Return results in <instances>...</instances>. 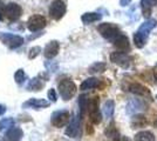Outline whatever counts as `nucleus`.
Listing matches in <instances>:
<instances>
[{
    "label": "nucleus",
    "instance_id": "1",
    "mask_svg": "<svg viewBox=\"0 0 157 141\" xmlns=\"http://www.w3.org/2000/svg\"><path fill=\"white\" fill-rule=\"evenodd\" d=\"M156 25L157 21L155 19H148L140 26L138 31L134 34V42H135L137 48H143L147 40H148L149 33L156 27Z\"/></svg>",
    "mask_w": 157,
    "mask_h": 141
},
{
    "label": "nucleus",
    "instance_id": "2",
    "mask_svg": "<svg viewBox=\"0 0 157 141\" xmlns=\"http://www.w3.org/2000/svg\"><path fill=\"white\" fill-rule=\"evenodd\" d=\"M98 31L105 39L111 41V42L121 34L120 27H118L117 25H115V24H113V22H103V24H100L98 26Z\"/></svg>",
    "mask_w": 157,
    "mask_h": 141
},
{
    "label": "nucleus",
    "instance_id": "3",
    "mask_svg": "<svg viewBox=\"0 0 157 141\" xmlns=\"http://www.w3.org/2000/svg\"><path fill=\"white\" fill-rule=\"evenodd\" d=\"M58 88H59L60 96L65 101L71 100L73 96L75 95L76 89H78L76 85L74 84V81L71 80V79H62L59 82Z\"/></svg>",
    "mask_w": 157,
    "mask_h": 141
},
{
    "label": "nucleus",
    "instance_id": "4",
    "mask_svg": "<svg viewBox=\"0 0 157 141\" xmlns=\"http://www.w3.org/2000/svg\"><path fill=\"white\" fill-rule=\"evenodd\" d=\"M88 114H89V119L92 121L94 125H98L101 123L102 121V115L100 112V108H98V98L94 96L93 99L89 100L88 102Z\"/></svg>",
    "mask_w": 157,
    "mask_h": 141
},
{
    "label": "nucleus",
    "instance_id": "5",
    "mask_svg": "<svg viewBox=\"0 0 157 141\" xmlns=\"http://www.w3.org/2000/svg\"><path fill=\"white\" fill-rule=\"evenodd\" d=\"M0 41L4 45H6L8 48L14 49V48H18L24 44V38L12 33H0Z\"/></svg>",
    "mask_w": 157,
    "mask_h": 141
},
{
    "label": "nucleus",
    "instance_id": "6",
    "mask_svg": "<svg viewBox=\"0 0 157 141\" xmlns=\"http://www.w3.org/2000/svg\"><path fill=\"white\" fill-rule=\"evenodd\" d=\"M67 7L66 4L62 0H55L53 1L52 5L49 6V17L52 18L53 20H60L63 18V15L66 14Z\"/></svg>",
    "mask_w": 157,
    "mask_h": 141
},
{
    "label": "nucleus",
    "instance_id": "7",
    "mask_svg": "<svg viewBox=\"0 0 157 141\" xmlns=\"http://www.w3.org/2000/svg\"><path fill=\"white\" fill-rule=\"evenodd\" d=\"M22 14V8L15 4V2H10L4 7V17L10 21H17Z\"/></svg>",
    "mask_w": 157,
    "mask_h": 141
},
{
    "label": "nucleus",
    "instance_id": "8",
    "mask_svg": "<svg viewBox=\"0 0 157 141\" xmlns=\"http://www.w3.org/2000/svg\"><path fill=\"white\" fill-rule=\"evenodd\" d=\"M110 60L113 64H115L122 68H128L131 64V58L123 51L113 52L110 54Z\"/></svg>",
    "mask_w": 157,
    "mask_h": 141
},
{
    "label": "nucleus",
    "instance_id": "9",
    "mask_svg": "<svg viewBox=\"0 0 157 141\" xmlns=\"http://www.w3.org/2000/svg\"><path fill=\"white\" fill-rule=\"evenodd\" d=\"M46 25V18L44 15H40V14H34L27 21V27L31 32H38L40 29L45 28Z\"/></svg>",
    "mask_w": 157,
    "mask_h": 141
},
{
    "label": "nucleus",
    "instance_id": "10",
    "mask_svg": "<svg viewBox=\"0 0 157 141\" xmlns=\"http://www.w3.org/2000/svg\"><path fill=\"white\" fill-rule=\"evenodd\" d=\"M69 119H71V114L68 111H59L52 115L51 122L54 127L61 128L69 122Z\"/></svg>",
    "mask_w": 157,
    "mask_h": 141
},
{
    "label": "nucleus",
    "instance_id": "11",
    "mask_svg": "<svg viewBox=\"0 0 157 141\" xmlns=\"http://www.w3.org/2000/svg\"><path fill=\"white\" fill-rule=\"evenodd\" d=\"M51 105V101H47L45 99H38V98H32L26 102L22 104L24 108H33V109H42Z\"/></svg>",
    "mask_w": 157,
    "mask_h": 141
},
{
    "label": "nucleus",
    "instance_id": "12",
    "mask_svg": "<svg viewBox=\"0 0 157 141\" xmlns=\"http://www.w3.org/2000/svg\"><path fill=\"white\" fill-rule=\"evenodd\" d=\"M59 49H60L59 42L56 40H52L46 45L45 49H44V54H45V57H46L47 59H53V58H55L58 55Z\"/></svg>",
    "mask_w": 157,
    "mask_h": 141
},
{
    "label": "nucleus",
    "instance_id": "13",
    "mask_svg": "<svg viewBox=\"0 0 157 141\" xmlns=\"http://www.w3.org/2000/svg\"><path fill=\"white\" fill-rule=\"evenodd\" d=\"M145 108L144 102L141 99H131L127 105V113L128 114H136Z\"/></svg>",
    "mask_w": 157,
    "mask_h": 141
},
{
    "label": "nucleus",
    "instance_id": "14",
    "mask_svg": "<svg viewBox=\"0 0 157 141\" xmlns=\"http://www.w3.org/2000/svg\"><path fill=\"white\" fill-rule=\"evenodd\" d=\"M78 133H80V119L78 116H74L69 121V125L66 129V135H68L69 138H76Z\"/></svg>",
    "mask_w": 157,
    "mask_h": 141
},
{
    "label": "nucleus",
    "instance_id": "15",
    "mask_svg": "<svg viewBox=\"0 0 157 141\" xmlns=\"http://www.w3.org/2000/svg\"><path fill=\"white\" fill-rule=\"evenodd\" d=\"M24 136V132L22 129H20L18 127H12L8 129L5 136H4V140L5 141H20Z\"/></svg>",
    "mask_w": 157,
    "mask_h": 141
},
{
    "label": "nucleus",
    "instance_id": "16",
    "mask_svg": "<svg viewBox=\"0 0 157 141\" xmlns=\"http://www.w3.org/2000/svg\"><path fill=\"white\" fill-rule=\"evenodd\" d=\"M113 44H114V46L116 47L117 49L120 51H128L129 48H130V44H129V39H128V37L124 35V34H120L117 38L115 39V40L113 41Z\"/></svg>",
    "mask_w": 157,
    "mask_h": 141
},
{
    "label": "nucleus",
    "instance_id": "17",
    "mask_svg": "<svg viewBox=\"0 0 157 141\" xmlns=\"http://www.w3.org/2000/svg\"><path fill=\"white\" fill-rule=\"evenodd\" d=\"M45 81L46 80H42V75L40 74V76H35L32 80H29L28 85H27V89L33 91V92H38L45 87Z\"/></svg>",
    "mask_w": 157,
    "mask_h": 141
},
{
    "label": "nucleus",
    "instance_id": "18",
    "mask_svg": "<svg viewBox=\"0 0 157 141\" xmlns=\"http://www.w3.org/2000/svg\"><path fill=\"white\" fill-rule=\"evenodd\" d=\"M129 91L131 93L136 94V95H140V96H149L150 95V91L148 88L141 85V84H137V82H134L129 86Z\"/></svg>",
    "mask_w": 157,
    "mask_h": 141
},
{
    "label": "nucleus",
    "instance_id": "19",
    "mask_svg": "<svg viewBox=\"0 0 157 141\" xmlns=\"http://www.w3.org/2000/svg\"><path fill=\"white\" fill-rule=\"evenodd\" d=\"M100 85H101V81L98 80V79H96V78H88V79H86V80L81 84L80 89H81V91L94 89V88L100 87Z\"/></svg>",
    "mask_w": 157,
    "mask_h": 141
},
{
    "label": "nucleus",
    "instance_id": "20",
    "mask_svg": "<svg viewBox=\"0 0 157 141\" xmlns=\"http://www.w3.org/2000/svg\"><path fill=\"white\" fill-rule=\"evenodd\" d=\"M102 15L100 13H95V12H90V13H85L82 17H81V20L85 25H89L92 22H95V21L101 20Z\"/></svg>",
    "mask_w": 157,
    "mask_h": 141
},
{
    "label": "nucleus",
    "instance_id": "21",
    "mask_svg": "<svg viewBox=\"0 0 157 141\" xmlns=\"http://www.w3.org/2000/svg\"><path fill=\"white\" fill-rule=\"evenodd\" d=\"M105 135H107V138L110 139V140L118 141V139H120V133H118V131L116 129V127H115V123H114V122H111L110 125L107 127V129L105 131Z\"/></svg>",
    "mask_w": 157,
    "mask_h": 141
},
{
    "label": "nucleus",
    "instance_id": "22",
    "mask_svg": "<svg viewBox=\"0 0 157 141\" xmlns=\"http://www.w3.org/2000/svg\"><path fill=\"white\" fill-rule=\"evenodd\" d=\"M135 141H155V135L150 131H141L135 135Z\"/></svg>",
    "mask_w": 157,
    "mask_h": 141
},
{
    "label": "nucleus",
    "instance_id": "23",
    "mask_svg": "<svg viewBox=\"0 0 157 141\" xmlns=\"http://www.w3.org/2000/svg\"><path fill=\"white\" fill-rule=\"evenodd\" d=\"M152 0H141V8H142V14L144 18H149L152 11Z\"/></svg>",
    "mask_w": 157,
    "mask_h": 141
},
{
    "label": "nucleus",
    "instance_id": "24",
    "mask_svg": "<svg viewBox=\"0 0 157 141\" xmlns=\"http://www.w3.org/2000/svg\"><path fill=\"white\" fill-rule=\"evenodd\" d=\"M88 96L87 95H80V98H78V107H80V118L82 119V116L85 115L86 111L88 109Z\"/></svg>",
    "mask_w": 157,
    "mask_h": 141
},
{
    "label": "nucleus",
    "instance_id": "25",
    "mask_svg": "<svg viewBox=\"0 0 157 141\" xmlns=\"http://www.w3.org/2000/svg\"><path fill=\"white\" fill-rule=\"evenodd\" d=\"M114 109H115V104L113 100H107L103 105V113L107 118H111L114 114Z\"/></svg>",
    "mask_w": 157,
    "mask_h": 141
},
{
    "label": "nucleus",
    "instance_id": "26",
    "mask_svg": "<svg viewBox=\"0 0 157 141\" xmlns=\"http://www.w3.org/2000/svg\"><path fill=\"white\" fill-rule=\"evenodd\" d=\"M14 125H15L14 119H12V118H5V119L0 120V132H4L6 129L14 127Z\"/></svg>",
    "mask_w": 157,
    "mask_h": 141
},
{
    "label": "nucleus",
    "instance_id": "27",
    "mask_svg": "<svg viewBox=\"0 0 157 141\" xmlns=\"http://www.w3.org/2000/svg\"><path fill=\"white\" fill-rule=\"evenodd\" d=\"M105 68H107V65H105V62H95V64H93L92 66L89 67V73L92 74H95V73H102V72H105Z\"/></svg>",
    "mask_w": 157,
    "mask_h": 141
},
{
    "label": "nucleus",
    "instance_id": "28",
    "mask_svg": "<svg viewBox=\"0 0 157 141\" xmlns=\"http://www.w3.org/2000/svg\"><path fill=\"white\" fill-rule=\"evenodd\" d=\"M27 79V75L24 69H18L14 74V80L18 85H22Z\"/></svg>",
    "mask_w": 157,
    "mask_h": 141
},
{
    "label": "nucleus",
    "instance_id": "29",
    "mask_svg": "<svg viewBox=\"0 0 157 141\" xmlns=\"http://www.w3.org/2000/svg\"><path fill=\"white\" fill-rule=\"evenodd\" d=\"M145 123H147V120H145L143 115H136L132 119V126L134 127H143Z\"/></svg>",
    "mask_w": 157,
    "mask_h": 141
},
{
    "label": "nucleus",
    "instance_id": "30",
    "mask_svg": "<svg viewBox=\"0 0 157 141\" xmlns=\"http://www.w3.org/2000/svg\"><path fill=\"white\" fill-rule=\"evenodd\" d=\"M40 52H41V48H40L39 46L32 47V48L29 49V54H28V58H29V59H34V58H36V57L39 55Z\"/></svg>",
    "mask_w": 157,
    "mask_h": 141
},
{
    "label": "nucleus",
    "instance_id": "31",
    "mask_svg": "<svg viewBox=\"0 0 157 141\" xmlns=\"http://www.w3.org/2000/svg\"><path fill=\"white\" fill-rule=\"evenodd\" d=\"M48 98H49V100L52 101V102H55V101H56L58 96H56V92H55L54 88H51V89L48 91Z\"/></svg>",
    "mask_w": 157,
    "mask_h": 141
},
{
    "label": "nucleus",
    "instance_id": "32",
    "mask_svg": "<svg viewBox=\"0 0 157 141\" xmlns=\"http://www.w3.org/2000/svg\"><path fill=\"white\" fill-rule=\"evenodd\" d=\"M4 7H5V4H2L0 1V20H4L5 17H4Z\"/></svg>",
    "mask_w": 157,
    "mask_h": 141
},
{
    "label": "nucleus",
    "instance_id": "33",
    "mask_svg": "<svg viewBox=\"0 0 157 141\" xmlns=\"http://www.w3.org/2000/svg\"><path fill=\"white\" fill-rule=\"evenodd\" d=\"M130 2H131V0H120V5H121V6H123V7L128 6Z\"/></svg>",
    "mask_w": 157,
    "mask_h": 141
},
{
    "label": "nucleus",
    "instance_id": "34",
    "mask_svg": "<svg viewBox=\"0 0 157 141\" xmlns=\"http://www.w3.org/2000/svg\"><path fill=\"white\" fill-rule=\"evenodd\" d=\"M5 112H6V107H5V106H2V105H0V116L5 114Z\"/></svg>",
    "mask_w": 157,
    "mask_h": 141
},
{
    "label": "nucleus",
    "instance_id": "35",
    "mask_svg": "<svg viewBox=\"0 0 157 141\" xmlns=\"http://www.w3.org/2000/svg\"><path fill=\"white\" fill-rule=\"evenodd\" d=\"M152 2H154V4H156V5H157V0H152Z\"/></svg>",
    "mask_w": 157,
    "mask_h": 141
},
{
    "label": "nucleus",
    "instance_id": "36",
    "mask_svg": "<svg viewBox=\"0 0 157 141\" xmlns=\"http://www.w3.org/2000/svg\"><path fill=\"white\" fill-rule=\"evenodd\" d=\"M155 126H157V121H155Z\"/></svg>",
    "mask_w": 157,
    "mask_h": 141
},
{
    "label": "nucleus",
    "instance_id": "37",
    "mask_svg": "<svg viewBox=\"0 0 157 141\" xmlns=\"http://www.w3.org/2000/svg\"><path fill=\"white\" fill-rule=\"evenodd\" d=\"M156 99H157V95H156Z\"/></svg>",
    "mask_w": 157,
    "mask_h": 141
}]
</instances>
